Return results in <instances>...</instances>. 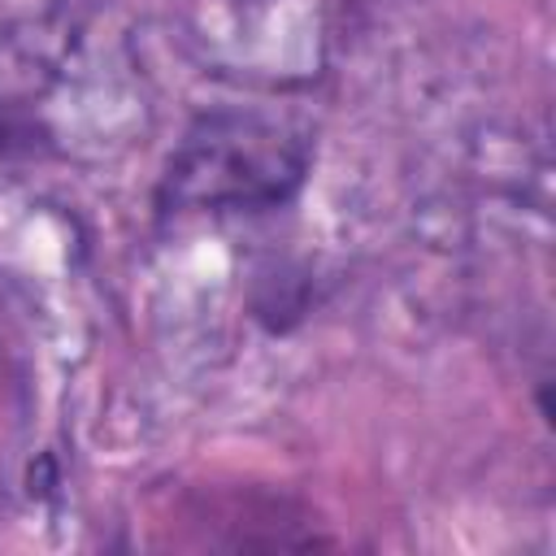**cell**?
I'll list each match as a JSON object with an SVG mask.
<instances>
[{
	"label": "cell",
	"mask_w": 556,
	"mask_h": 556,
	"mask_svg": "<svg viewBox=\"0 0 556 556\" xmlns=\"http://www.w3.org/2000/svg\"><path fill=\"white\" fill-rule=\"evenodd\" d=\"M4 139H9V126H4V117H0V148H4Z\"/></svg>",
	"instance_id": "7a4b0ae2"
},
{
	"label": "cell",
	"mask_w": 556,
	"mask_h": 556,
	"mask_svg": "<svg viewBox=\"0 0 556 556\" xmlns=\"http://www.w3.org/2000/svg\"><path fill=\"white\" fill-rule=\"evenodd\" d=\"M304 152L274 126L230 122V130L208 126L204 139H191L174 165V187L182 200L208 204H256L287 191L300 178Z\"/></svg>",
	"instance_id": "6da1fadb"
}]
</instances>
